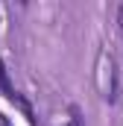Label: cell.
Instances as JSON below:
<instances>
[{
    "instance_id": "1",
    "label": "cell",
    "mask_w": 123,
    "mask_h": 126,
    "mask_svg": "<svg viewBox=\"0 0 123 126\" xmlns=\"http://www.w3.org/2000/svg\"><path fill=\"white\" fill-rule=\"evenodd\" d=\"M97 82H100V94L106 100H117V64L111 59V53H100Z\"/></svg>"
},
{
    "instance_id": "3",
    "label": "cell",
    "mask_w": 123,
    "mask_h": 126,
    "mask_svg": "<svg viewBox=\"0 0 123 126\" xmlns=\"http://www.w3.org/2000/svg\"><path fill=\"white\" fill-rule=\"evenodd\" d=\"M70 126H82V114L76 106H70Z\"/></svg>"
},
{
    "instance_id": "5",
    "label": "cell",
    "mask_w": 123,
    "mask_h": 126,
    "mask_svg": "<svg viewBox=\"0 0 123 126\" xmlns=\"http://www.w3.org/2000/svg\"><path fill=\"white\" fill-rule=\"evenodd\" d=\"M117 21H120V32H123V3H120V9H117Z\"/></svg>"
},
{
    "instance_id": "4",
    "label": "cell",
    "mask_w": 123,
    "mask_h": 126,
    "mask_svg": "<svg viewBox=\"0 0 123 126\" xmlns=\"http://www.w3.org/2000/svg\"><path fill=\"white\" fill-rule=\"evenodd\" d=\"M0 126H12V120H9V117H6L3 111H0Z\"/></svg>"
},
{
    "instance_id": "2",
    "label": "cell",
    "mask_w": 123,
    "mask_h": 126,
    "mask_svg": "<svg viewBox=\"0 0 123 126\" xmlns=\"http://www.w3.org/2000/svg\"><path fill=\"white\" fill-rule=\"evenodd\" d=\"M0 91L6 94V100L12 103V106H18L21 111H24V117L30 120V123H35V114H32V106H30V100L21 94L12 82H9V73H6V64H3V59H0Z\"/></svg>"
}]
</instances>
